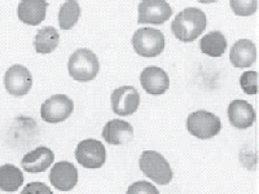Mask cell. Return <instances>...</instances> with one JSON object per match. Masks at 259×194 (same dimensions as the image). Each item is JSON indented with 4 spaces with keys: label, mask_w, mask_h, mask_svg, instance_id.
<instances>
[{
    "label": "cell",
    "mask_w": 259,
    "mask_h": 194,
    "mask_svg": "<svg viewBox=\"0 0 259 194\" xmlns=\"http://www.w3.org/2000/svg\"><path fill=\"white\" fill-rule=\"evenodd\" d=\"M207 17L203 11L196 7L183 9L177 15L171 24L172 34L183 43H192L205 31Z\"/></svg>",
    "instance_id": "cell-1"
},
{
    "label": "cell",
    "mask_w": 259,
    "mask_h": 194,
    "mask_svg": "<svg viewBox=\"0 0 259 194\" xmlns=\"http://www.w3.org/2000/svg\"><path fill=\"white\" fill-rule=\"evenodd\" d=\"M69 75L77 82H91L100 70L97 56L91 50L79 48L73 52L68 62Z\"/></svg>",
    "instance_id": "cell-2"
},
{
    "label": "cell",
    "mask_w": 259,
    "mask_h": 194,
    "mask_svg": "<svg viewBox=\"0 0 259 194\" xmlns=\"http://www.w3.org/2000/svg\"><path fill=\"white\" fill-rule=\"evenodd\" d=\"M143 174L159 185H167L172 180V170L167 159L156 150H145L139 158Z\"/></svg>",
    "instance_id": "cell-3"
},
{
    "label": "cell",
    "mask_w": 259,
    "mask_h": 194,
    "mask_svg": "<svg viewBox=\"0 0 259 194\" xmlns=\"http://www.w3.org/2000/svg\"><path fill=\"white\" fill-rule=\"evenodd\" d=\"M131 41L135 52L143 57L159 56L166 45V39L162 31L152 27L136 30Z\"/></svg>",
    "instance_id": "cell-4"
},
{
    "label": "cell",
    "mask_w": 259,
    "mask_h": 194,
    "mask_svg": "<svg viewBox=\"0 0 259 194\" xmlns=\"http://www.w3.org/2000/svg\"><path fill=\"white\" fill-rule=\"evenodd\" d=\"M222 123L214 113L206 110H197L187 118V129L194 137L200 140H209L221 132Z\"/></svg>",
    "instance_id": "cell-5"
},
{
    "label": "cell",
    "mask_w": 259,
    "mask_h": 194,
    "mask_svg": "<svg viewBox=\"0 0 259 194\" xmlns=\"http://www.w3.org/2000/svg\"><path fill=\"white\" fill-rule=\"evenodd\" d=\"M74 110V103L65 94H55L41 104L40 115L47 123L66 121Z\"/></svg>",
    "instance_id": "cell-6"
},
{
    "label": "cell",
    "mask_w": 259,
    "mask_h": 194,
    "mask_svg": "<svg viewBox=\"0 0 259 194\" xmlns=\"http://www.w3.org/2000/svg\"><path fill=\"white\" fill-rule=\"evenodd\" d=\"M139 24L162 25L172 16V8L165 0H144L138 7Z\"/></svg>",
    "instance_id": "cell-7"
},
{
    "label": "cell",
    "mask_w": 259,
    "mask_h": 194,
    "mask_svg": "<svg viewBox=\"0 0 259 194\" xmlns=\"http://www.w3.org/2000/svg\"><path fill=\"white\" fill-rule=\"evenodd\" d=\"M4 87L9 94L22 97L30 92L32 87L31 73L22 65H13L4 75Z\"/></svg>",
    "instance_id": "cell-8"
},
{
    "label": "cell",
    "mask_w": 259,
    "mask_h": 194,
    "mask_svg": "<svg viewBox=\"0 0 259 194\" xmlns=\"http://www.w3.org/2000/svg\"><path fill=\"white\" fill-rule=\"evenodd\" d=\"M78 163L85 168H100L105 163L106 152L104 144L94 138L83 140L75 149Z\"/></svg>",
    "instance_id": "cell-9"
},
{
    "label": "cell",
    "mask_w": 259,
    "mask_h": 194,
    "mask_svg": "<svg viewBox=\"0 0 259 194\" xmlns=\"http://www.w3.org/2000/svg\"><path fill=\"white\" fill-rule=\"evenodd\" d=\"M110 101H112V109L115 114L127 117L138 110L139 104H140V94L138 89L131 85H123L113 91Z\"/></svg>",
    "instance_id": "cell-10"
},
{
    "label": "cell",
    "mask_w": 259,
    "mask_h": 194,
    "mask_svg": "<svg viewBox=\"0 0 259 194\" xmlns=\"http://www.w3.org/2000/svg\"><path fill=\"white\" fill-rule=\"evenodd\" d=\"M50 181L60 191H70L78 184L77 167L68 161L55 163L50 172Z\"/></svg>",
    "instance_id": "cell-11"
},
{
    "label": "cell",
    "mask_w": 259,
    "mask_h": 194,
    "mask_svg": "<svg viewBox=\"0 0 259 194\" xmlns=\"http://www.w3.org/2000/svg\"><path fill=\"white\" fill-rule=\"evenodd\" d=\"M140 84L148 94L159 96L170 88V78L163 69L158 66H148L140 74Z\"/></svg>",
    "instance_id": "cell-12"
},
{
    "label": "cell",
    "mask_w": 259,
    "mask_h": 194,
    "mask_svg": "<svg viewBox=\"0 0 259 194\" xmlns=\"http://www.w3.org/2000/svg\"><path fill=\"white\" fill-rule=\"evenodd\" d=\"M228 119L230 123L237 129H246L255 122V110L253 105L245 100H233L228 105Z\"/></svg>",
    "instance_id": "cell-13"
},
{
    "label": "cell",
    "mask_w": 259,
    "mask_h": 194,
    "mask_svg": "<svg viewBox=\"0 0 259 194\" xmlns=\"http://www.w3.org/2000/svg\"><path fill=\"white\" fill-rule=\"evenodd\" d=\"M55 154L47 147H38L36 149L26 153L21 161V165L26 172L30 174H39L45 172L53 163Z\"/></svg>",
    "instance_id": "cell-14"
},
{
    "label": "cell",
    "mask_w": 259,
    "mask_h": 194,
    "mask_svg": "<svg viewBox=\"0 0 259 194\" xmlns=\"http://www.w3.org/2000/svg\"><path fill=\"white\" fill-rule=\"evenodd\" d=\"M103 137L110 145L128 144L134 137V128L128 122L112 119L104 126Z\"/></svg>",
    "instance_id": "cell-15"
},
{
    "label": "cell",
    "mask_w": 259,
    "mask_h": 194,
    "mask_svg": "<svg viewBox=\"0 0 259 194\" xmlns=\"http://www.w3.org/2000/svg\"><path fill=\"white\" fill-rule=\"evenodd\" d=\"M230 60L235 68H250L255 64L256 60L255 44L249 39H241L236 41L230 51Z\"/></svg>",
    "instance_id": "cell-16"
},
{
    "label": "cell",
    "mask_w": 259,
    "mask_h": 194,
    "mask_svg": "<svg viewBox=\"0 0 259 194\" xmlns=\"http://www.w3.org/2000/svg\"><path fill=\"white\" fill-rule=\"evenodd\" d=\"M48 3L45 0H24L18 4L17 15L24 24L38 26L46 18Z\"/></svg>",
    "instance_id": "cell-17"
},
{
    "label": "cell",
    "mask_w": 259,
    "mask_h": 194,
    "mask_svg": "<svg viewBox=\"0 0 259 194\" xmlns=\"http://www.w3.org/2000/svg\"><path fill=\"white\" fill-rule=\"evenodd\" d=\"M24 184V175L13 165L0 166V189L3 191H17Z\"/></svg>",
    "instance_id": "cell-18"
},
{
    "label": "cell",
    "mask_w": 259,
    "mask_h": 194,
    "mask_svg": "<svg viewBox=\"0 0 259 194\" xmlns=\"http://www.w3.org/2000/svg\"><path fill=\"white\" fill-rule=\"evenodd\" d=\"M60 43V34L55 27L46 26L39 30L34 39V48L38 53H51Z\"/></svg>",
    "instance_id": "cell-19"
},
{
    "label": "cell",
    "mask_w": 259,
    "mask_h": 194,
    "mask_svg": "<svg viewBox=\"0 0 259 194\" xmlns=\"http://www.w3.org/2000/svg\"><path fill=\"white\" fill-rule=\"evenodd\" d=\"M202 53L211 57H221L227 50V40L221 31H211L200 41Z\"/></svg>",
    "instance_id": "cell-20"
},
{
    "label": "cell",
    "mask_w": 259,
    "mask_h": 194,
    "mask_svg": "<svg viewBox=\"0 0 259 194\" xmlns=\"http://www.w3.org/2000/svg\"><path fill=\"white\" fill-rule=\"evenodd\" d=\"M80 17V7L75 0H69L65 2L60 7L59 12V25L62 30H70L75 26Z\"/></svg>",
    "instance_id": "cell-21"
},
{
    "label": "cell",
    "mask_w": 259,
    "mask_h": 194,
    "mask_svg": "<svg viewBox=\"0 0 259 194\" xmlns=\"http://www.w3.org/2000/svg\"><path fill=\"white\" fill-rule=\"evenodd\" d=\"M240 85L246 94H255L258 91V73L245 71L240 78Z\"/></svg>",
    "instance_id": "cell-22"
},
{
    "label": "cell",
    "mask_w": 259,
    "mask_h": 194,
    "mask_svg": "<svg viewBox=\"0 0 259 194\" xmlns=\"http://www.w3.org/2000/svg\"><path fill=\"white\" fill-rule=\"evenodd\" d=\"M231 8L233 12L239 16H250L256 12V7H258V2L256 0H251V2H244V0H232L231 2Z\"/></svg>",
    "instance_id": "cell-23"
},
{
    "label": "cell",
    "mask_w": 259,
    "mask_h": 194,
    "mask_svg": "<svg viewBox=\"0 0 259 194\" xmlns=\"http://www.w3.org/2000/svg\"><path fill=\"white\" fill-rule=\"evenodd\" d=\"M127 194H159L158 189L147 181H136L131 184Z\"/></svg>",
    "instance_id": "cell-24"
},
{
    "label": "cell",
    "mask_w": 259,
    "mask_h": 194,
    "mask_svg": "<svg viewBox=\"0 0 259 194\" xmlns=\"http://www.w3.org/2000/svg\"><path fill=\"white\" fill-rule=\"evenodd\" d=\"M21 194H53L52 190L43 182H30L22 189Z\"/></svg>",
    "instance_id": "cell-25"
}]
</instances>
